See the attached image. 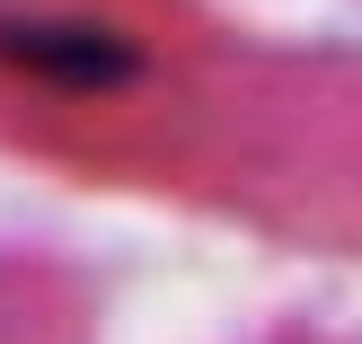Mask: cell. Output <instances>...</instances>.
Segmentation results:
<instances>
[{"label":"cell","mask_w":362,"mask_h":344,"mask_svg":"<svg viewBox=\"0 0 362 344\" xmlns=\"http://www.w3.org/2000/svg\"><path fill=\"white\" fill-rule=\"evenodd\" d=\"M0 80L35 88L53 106H124L159 80V53L141 45L124 18H88V9H0Z\"/></svg>","instance_id":"1"}]
</instances>
